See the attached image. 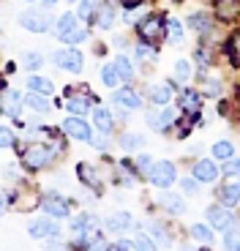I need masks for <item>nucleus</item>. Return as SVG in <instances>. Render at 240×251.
<instances>
[{
  "mask_svg": "<svg viewBox=\"0 0 240 251\" xmlns=\"http://www.w3.org/2000/svg\"><path fill=\"white\" fill-rule=\"evenodd\" d=\"M57 38L60 41H66V44H76V41H82L88 33H85V27L76 22L74 14H63V17L57 19V27H55Z\"/></svg>",
  "mask_w": 240,
  "mask_h": 251,
  "instance_id": "nucleus-1",
  "label": "nucleus"
},
{
  "mask_svg": "<svg viewBox=\"0 0 240 251\" xmlns=\"http://www.w3.org/2000/svg\"><path fill=\"white\" fill-rule=\"evenodd\" d=\"M177 180V170H175V164L169 161H158L150 167V183L158 188H169L172 183Z\"/></svg>",
  "mask_w": 240,
  "mask_h": 251,
  "instance_id": "nucleus-2",
  "label": "nucleus"
},
{
  "mask_svg": "<svg viewBox=\"0 0 240 251\" xmlns=\"http://www.w3.org/2000/svg\"><path fill=\"white\" fill-rule=\"evenodd\" d=\"M22 161H25L30 170H41V167H47V164L52 161V151L47 145H30V148H25V153H22Z\"/></svg>",
  "mask_w": 240,
  "mask_h": 251,
  "instance_id": "nucleus-3",
  "label": "nucleus"
},
{
  "mask_svg": "<svg viewBox=\"0 0 240 251\" xmlns=\"http://www.w3.org/2000/svg\"><path fill=\"white\" fill-rule=\"evenodd\" d=\"M52 60H55L57 69H63V71H82V55L76 50H60L52 55Z\"/></svg>",
  "mask_w": 240,
  "mask_h": 251,
  "instance_id": "nucleus-4",
  "label": "nucleus"
},
{
  "mask_svg": "<svg viewBox=\"0 0 240 251\" xmlns=\"http://www.w3.org/2000/svg\"><path fill=\"white\" fill-rule=\"evenodd\" d=\"M208 221H210V226L213 229H221V232H227L229 226H235V216L229 213V207L227 205H216V207H210L208 210Z\"/></svg>",
  "mask_w": 240,
  "mask_h": 251,
  "instance_id": "nucleus-5",
  "label": "nucleus"
},
{
  "mask_svg": "<svg viewBox=\"0 0 240 251\" xmlns=\"http://www.w3.org/2000/svg\"><path fill=\"white\" fill-rule=\"evenodd\" d=\"M137 30H139V36H142V41H147V44H156L158 38L164 36V25H161L158 19H153V17L142 19Z\"/></svg>",
  "mask_w": 240,
  "mask_h": 251,
  "instance_id": "nucleus-6",
  "label": "nucleus"
},
{
  "mask_svg": "<svg viewBox=\"0 0 240 251\" xmlns=\"http://www.w3.org/2000/svg\"><path fill=\"white\" fill-rule=\"evenodd\" d=\"M177 104H180V109H183L189 118H196V112L202 109V96L196 93V90H183L180 99H177Z\"/></svg>",
  "mask_w": 240,
  "mask_h": 251,
  "instance_id": "nucleus-7",
  "label": "nucleus"
},
{
  "mask_svg": "<svg viewBox=\"0 0 240 251\" xmlns=\"http://www.w3.org/2000/svg\"><path fill=\"white\" fill-rule=\"evenodd\" d=\"M63 131L69 134V137H74V139H82V142H88L93 134H90V128L85 126V120H79V118H69L63 123Z\"/></svg>",
  "mask_w": 240,
  "mask_h": 251,
  "instance_id": "nucleus-8",
  "label": "nucleus"
},
{
  "mask_svg": "<svg viewBox=\"0 0 240 251\" xmlns=\"http://www.w3.org/2000/svg\"><path fill=\"white\" fill-rule=\"evenodd\" d=\"M22 25L30 33H44L49 27V17H44V14H38V11H27V14H22Z\"/></svg>",
  "mask_w": 240,
  "mask_h": 251,
  "instance_id": "nucleus-9",
  "label": "nucleus"
},
{
  "mask_svg": "<svg viewBox=\"0 0 240 251\" xmlns=\"http://www.w3.org/2000/svg\"><path fill=\"white\" fill-rule=\"evenodd\" d=\"M115 104L118 107H126V109H139L142 107V99H139V93H134L131 88H123L115 93Z\"/></svg>",
  "mask_w": 240,
  "mask_h": 251,
  "instance_id": "nucleus-10",
  "label": "nucleus"
},
{
  "mask_svg": "<svg viewBox=\"0 0 240 251\" xmlns=\"http://www.w3.org/2000/svg\"><path fill=\"white\" fill-rule=\"evenodd\" d=\"M194 177L199 183H213L218 177V170H216L213 161H196L194 164Z\"/></svg>",
  "mask_w": 240,
  "mask_h": 251,
  "instance_id": "nucleus-11",
  "label": "nucleus"
},
{
  "mask_svg": "<svg viewBox=\"0 0 240 251\" xmlns=\"http://www.w3.org/2000/svg\"><path fill=\"white\" fill-rule=\"evenodd\" d=\"M218 19L224 22H232V19L240 17V0H218V8H216Z\"/></svg>",
  "mask_w": 240,
  "mask_h": 251,
  "instance_id": "nucleus-12",
  "label": "nucleus"
},
{
  "mask_svg": "<svg viewBox=\"0 0 240 251\" xmlns=\"http://www.w3.org/2000/svg\"><path fill=\"white\" fill-rule=\"evenodd\" d=\"M131 226H134L131 213H123V210L107 219V229H112V232H126V229H131Z\"/></svg>",
  "mask_w": 240,
  "mask_h": 251,
  "instance_id": "nucleus-13",
  "label": "nucleus"
},
{
  "mask_svg": "<svg viewBox=\"0 0 240 251\" xmlns=\"http://www.w3.org/2000/svg\"><path fill=\"white\" fill-rule=\"evenodd\" d=\"M44 210H47L49 216H57V219H63V216H69V202L52 194V197H47V200H44Z\"/></svg>",
  "mask_w": 240,
  "mask_h": 251,
  "instance_id": "nucleus-14",
  "label": "nucleus"
},
{
  "mask_svg": "<svg viewBox=\"0 0 240 251\" xmlns=\"http://www.w3.org/2000/svg\"><path fill=\"white\" fill-rule=\"evenodd\" d=\"M19 107H22V96L17 90H6L3 93V112L11 115V118H19Z\"/></svg>",
  "mask_w": 240,
  "mask_h": 251,
  "instance_id": "nucleus-15",
  "label": "nucleus"
},
{
  "mask_svg": "<svg viewBox=\"0 0 240 251\" xmlns=\"http://www.w3.org/2000/svg\"><path fill=\"white\" fill-rule=\"evenodd\" d=\"M57 232H60V229H57L55 221H33V224H30V235H33V238H47V235L55 238Z\"/></svg>",
  "mask_w": 240,
  "mask_h": 251,
  "instance_id": "nucleus-16",
  "label": "nucleus"
},
{
  "mask_svg": "<svg viewBox=\"0 0 240 251\" xmlns=\"http://www.w3.org/2000/svg\"><path fill=\"white\" fill-rule=\"evenodd\" d=\"M175 123V112L172 109H164V112H156V115H147V126H153V128H167V126Z\"/></svg>",
  "mask_w": 240,
  "mask_h": 251,
  "instance_id": "nucleus-17",
  "label": "nucleus"
},
{
  "mask_svg": "<svg viewBox=\"0 0 240 251\" xmlns=\"http://www.w3.org/2000/svg\"><path fill=\"white\" fill-rule=\"evenodd\" d=\"M218 200H221V205L235 207L240 202V186H224L221 191H218Z\"/></svg>",
  "mask_w": 240,
  "mask_h": 251,
  "instance_id": "nucleus-18",
  "label": "nucleus"
},
{
  "mask_svg": "<svg viewBox=\"0 0 240 251\" xmlns=\"http://www.w3.org/2000/svg\"><path fill=\"white\" fill-rule=\"evenodd\" d=\"M25 107L38 109V112H49V101H47L44 93H30V96H25Z\"/></svg>",
  "mask_w": 240,
  "mask_h": 251,
  "instance_id": "nucleus-19",
  "label": "nucleus"
},
{
  "mask_svg": "<svg viewBox=\"0 0 240 251\" xmlns=\"http://www.w3.org/2000/svg\"><path fill=\"white\" fill-rule=\"evenodd\" d=\"M93 120H96V126H98L101 131H112V115H109L104 107H98L93 112Z\"/></svg>",
  "mask_w": 240,
  "mask_h": 251,
  "instance_id": "nucleus-20",
  "label": "nucleus"
},
{
  "mask_svg": "<svg viewBox=\"0 0 240 251\" xmlns=\"http://www.w3.org/2000/svg\"><path fill=\"white\" fill-rule=\"evenodd\" d=\"M27 90H36V93L49 96L52 93V82L49 79H41V76H30V79H27Z\"/></svg>",
  "mask_w": 240,
  "mask_h": 251,
  "instance_id": "nucleus-21",
  "label": "nucleus"
},
{
  "mask_svg": "<svg viewBox=\"0 0 240 251\" xmlns=\"http://www.w3.org/2000/svg\"><path fill=\"white\" fill-rule=\"evenodd\" d=\"M189 25L194 27L196 33H208V27H210V17H208V14H191V17H189Z\"/></svg>",
  "mask_w": 240,
  "mask_h": 251,
  "instance_id": "nucleus-22",
  "label": "nucleus"
},
{
  "mask_svg": "<svg viewBox=\"0 0 240 251\" xmlns=\"http://www.w3.org/2000/svg\"><path fill=\"white\" fill-rule=\"evenodd\" d=\"M150 99L156 101V104H167V101L172 99V90H169V85H156V88L150 90Z\"/></svg>",
  "mask_w": 240,
  "mask_h": 251,
  "instance_id": "nucleus-23",
  "label": "nucleus"
},
{
  "mask_svg": "<svg viewBox=\"0 0 240 251\" xmlns=\"http://www.w3.org/2000/svg\"><path fill=\"white\" fill-rule=\"evenodd\" d=\"M115 69H118V74H120V79H131L134 76V69H131V63H128V57H115Z\"/></svg>",
  "mask_w": 240,
  "mask_h": 251,
  "instance_id": "nucleus-24",
  "label": "nucleus"
},
{
  "mask_svg": "<svg viewBox=\"0 0 240 251\" xmlns=\"http://www.w3.org/2000/svg\"><path fill=\"white\" fill-rule=\"evenodd\" d=\"M96 11H98V0H82L76 14H79L82 19H90V17H96Z\"/></svg>",
  "mask_w": 240,
  "mask_h": 251,
  "instance_id": "nucleus-25",
  "label": "nucleus"
},
{
  "mask_svg": "<svg viewBox=\"0 0 240 251\" xmlns=\"http://www.w3.org/2000/svg\"><path fill=\"white\" fill-rule=\"evenodd\" d=\"M101 79H104V85H107V88H115V85L120 82V74H118V69H115V63L101 71Z\"/></svg>",
  "mask_w": 240,
  "mask_h": 251,
  "instance_id": "nucleus-26",
  "label": "nucleus"
},
{
  "mask_svg": "<svg viewBox=\"0 0 240 251\" xmlns=\"http://www.w3.org/2000/svg\"><path fill=\"white\" fill-rule=\"evenodd\" d=\"M213 156L218 158V161H227V158L232 156V142H216L213 145Z\"/></svg>",
  "mask_w": 240,
  "mask_h": 251,
  "instance_id": "nucleus-27",
  "label": "nucleus"
},
{
  "mask_svg": "<svg viewBox=\"0 0 240 251\" xmlns=\"http://www.w3.org/2000/svg\"><path fill=\"white\" fill-rule=\"evenodd\" d=\"M191 235H194L196 240H202V243H210V238H213L210 226H205V224H194L191 226Z\"/></svg>",
  "mask_w": 240,
  "mask_h": 251,
  "instance_id": "nucleus-28",
  "label": "nucleus"
},
{
  "mask_svg": "<svg viewBox=\"0 0 240 251\" xmlns=\"http://www.w3.org/2000/svg\"><path fill=\"white\" fill-rule=\"evenodd\" d=\"M189 76H191L189 60H177V63H175V79H177V82H186Z\"/></svg>",
  "mask_w": 240,
  "mask_h": 251,
  "instance_id": "nucleus-29",
  "label": "nucleus"
},
{
  "mask_svg": "<svg viewBox=\"0 0 240 251\" xmlns=\"http://www.w3.org/2000/svg\"><path fill=\"white\" fill-rule=\"evenodd\" d=\"M167 27H169L172 41H180V38H183V22H180V19H167Z\"/></svg>",
  "mask_w": 240,
  "mask_h": 251,
  "instance_id": "nucleus-30",
  "label": "nucleus"
},
{
  "mask_svg": "<svg viewBox=\"0 0 240 251\" xmlns=\"http://www.w3.org/2000/svg\"><path fill=\"white\" fill-rule=\"evenodd\" d=\"M79 175H82L85 183H90V186H98V177H96V170L93 167H88V164H79Z\"/></svg>",
  "mask_w": 240,
  "mask_h": 251,
  "instance_id": "nucleus-31",
  "label": "nucleus"
},
{
  "mask_svg": "<svg viewBox=\"0 0 240 251\" xmlns=\"http://www.w3.org/2000/svg\"><path fill=\"white\" fill-rule=\"evenodd\" d=\"M112 22H115V8H112V6H107V8L101 11V17H98V27L109 30V27H112Z\"/></svg>",
  "mask_w": 240,
  "mask_h": 251,
  "instance_id": "nucleus-32",
  "label": "nucleus"
},
{
  "mask_svg": "<svg viewBox=\"0 0 240 251\" xmlns=\"http://www.w3.org/2000/svg\"><path fill=\"white\" fill-rule=\"evenodd\" d=\"M142 142H145V139L139 137V134H126V137H123V148H126V151H134V148H142Z\"/></svg>",
  "mask_w": 240,
  "mask_h": 251,
  "instance_id": "nucleus-33",
  "label": "nucleus"
},
{
  "mask_svg": "<svg viewBox=\"0 0 240 251\" xmlns=\"http://www.w3.org/2000/svg\"><path fill=\"white\" fill-rule=\"evenodd\" d=\"M164 207H169L172 213H183L186 210V205L177 200V197H164Z\"/></svg>",
  "mask_w": 240,
  "mask_h": 251,
  "instance_id": "nucleus-34",
  "label": "nucleus"
},
{
  "mask_svg": "<svg viewBox=\"0 0 240 251\" xmlns=\"http://www.w3.org/2000/svg\"><path fill=\"white\" fill-rule=\"evenodd\" d=\"M224 175H240V158L229 156L227 161H224Z\"/></svg>",
  "mask_w": 240,
  "mask_h": 251,
  "instance_id": "nucleus-35",
  "label": "nucleus"
},
{
  "mask_svg": "<svg viewBox=\"0 0 240 251\" xmlns=\"http://www.w3.org/2000/svg\"><path fill=\"white\" fill-rule=\"evenodd\" d=\"M85 109H88V101H85V99H69V112L82 115Z\"/></svg>",
  "mask_w": 240,
  "mask_h": 251,
  "instance_id": "nucleus-36",
  "label": "nucleus"
},
{
  "mask_svg": "<svg viewBox=\"0 0 240 251\" xmlns=\"http://www.w3.org/2000/svg\"><path fill=\"white\" fill-rule=\"evenodd\" d=\"M227 249H240V232H232V226L227 229V240H224Z\"/></svg>",
  "mask_w": 240,
  "mask_h": 251,
  "instance_id": "nucleus-37",
  "label": "nucleus"
},
{
  "mask_svg": "<svg viewBox=\"0 0 240 251\" xmlns=\"http://www.w3.org/2000/svg\"><path fill=\"white\" fill-rule=\"evenodd\" d=\"M229 52H232V60L240 63V33H235V38L229 41Z\"/></svg>",
  "mask_w": 240,
  "mask_h": 251,
  "instance_id": "nucleus-38",
  "label": "nucleus"
},
{
  "mask_svg": "<svg viewBox=\"0 0 240 251\" xmlns=\"http://www.w3.org/2000/svg\"><path fill=\"white\" fill-rule=\"evenodd\" d=\"M196 186H199V180H196V177H183V180H180V188H183L186 194H194Z\"/></svg>",
  "mask_w": 240,
  "mask_h": 251,
  "instance_id": "nucleus-39",
  "label": "nucleus"
},
{
  "mask_svg": "<svg viewBox=\"0 0 240 251\" xmlns=\"http://www.w3.org/2000/svg\"><path fill=\"white\" fill-rule=\"evenodd\" d=\"M11 145H14V134L0 126V148H11Z\"/></svg>",
  "mask_w": 240,
  "mask_h": 251,
  "instance_id": "nucleus-40",
  "label": "nucleus"
},
{
  "mask_svg": "<svg viewBox=\"0 0 240 251\" xmlns=\"http://www.w3.org/2000/svg\"><path fill=\"white\" fill-rule=\"evenodd\" d=\"M153 240H147L145 235H137V238H134V249H153Z\"/></svg>",
  "mask_w": 240,
  "mask_h": 251,
  "instance_id": "nucleus-41",
  "label": "nucleus"
},
{
  "mask_svg": "<svg viewBox=\"0 0 240 251\" xmlns=\"http://www.w3.org/2000/svg\"><path fill=\"white\" fill-rule=\"evenodd\" d=\"M41 66V55H25V69H38Z\"/></svg>",
  "mask_w": 240,
  "mask_h": 251,
  "instance_id": "nucleus-42",
  "label": "nucleus"
},
{
  "mask_svg": "<svg viewBox=\"0 0 240 251\" xmlns=\"http://www.w3.org/2000/svg\"><path fill=\"white\" fill-rule=\"evenodd\" d=\"M137 55L142 57V60H150V57H156V52H153L150 47H139V50H137Z\"/></svg>",
  "mask_w": 240,
  "mask_h": 251,
  "instance_id": "nucleus-43",
  "label": "nucleus"
},
{
  "mask_svg": "<svg viewBox=\"0 0 240 251\" xmlns=\"http://www.w3.org/2000/svg\"><path fill=\"white\" fill-rule=\"evenodd\" d=\"M150 232H153V238H156V240H167L164 229H161V226H158V224H153V226H150Z\"/></svg>",
  "mask_w": 240,
  "mask_h": 251,
  "instance_id": "nucleus-44",
  "label": "nucleus"
},
{
  "mask_svg": "<svg viewBox=\"0 0 240 251\" xmlns=\"http://www.w3.org/2000/svg\"><path fill=\"white\" fill-rule=\"evenodd\" d=\"M126 19H128V22H139V19H142V11H134V8H131V11L126 14Z\"/></svg>",
  "mask_w": 240,
  "mask_h": 251,
  "instance_id": "nucleus-45",
  "label": "nucleus"
},
{
  "mask_svg": "<svg viewBox=\"0 0 240 251\" xmlns=\"http://www.w3.org/2000/svg\"><path fill=\"white\" fill-rule=\"evenodd\" d=\"M120 3H123V6H126V8H137L139 3H142V0H120Z\"/></svg>",
  "mask_w": 240,
  "mask_h": 251,
  "instance_id": "nucleus-46",
  "label": "nucleus"
},
{
  "mask_svg": "<svg viewBox=\"0 0 240 251\" xmlns=\"http://www.w3.org/2000/svg\"><path fill=\"white\" fill-rule=\"evenodd\" d=\"M6 207H8V202L3 200V197H0V213H3V210H6Z\"/></svg>",
  "mask_w": 240,
  "mask_h": 251,
  "instance_id": "nucleus-47",
  "label": "nucleus"
},
{
  "mask_svg": "<svg viewBox=\"0 0 240 251\" xmlns=\"http://www.w3.org/2000/svg\"><path fill=\"white\" fill-rule=\"evenodd\" d=\"M44 3H47V6H55V3H57V0H44Z\"/></svg>",
  "mask_w": 240,
  "mask_h": 251,
  "instance_id": "nucleus-48",
  "label": "nucleus"
},
{
  "mask_svg": "<svg viewBox=\"0 0 240 251\" xmlns=\"http://www.w3.org/2000/svg\"><path fill=\"white\" fill-rule=\"evenodd\" d=\"M238 186H240V180H238Z\"/></svg>",
  "mask_w": 240,
  "mask_h": 251,
  "instance_id": "nucleus-49",
  "label": "nucleus"
},
{
  "mask_svg": "<svg viewBox=\"0 0 240 251\" xmlns=\"http://www.w3.org/2000/svg\"><path fill=\"white\" fill-rule=\"evenodd\" d=\"M27 3H30V0H27Z\"/></svg>",
  "mask_w": 240,
  "mask_h": 251,
  "instance_id": "nucleus-50",
  "label": "nucleus"
}]
</instances>
